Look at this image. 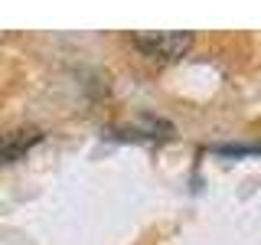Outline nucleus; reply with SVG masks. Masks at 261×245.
Listing matches in <instances>:
<instances>
[{"instance_id":"nucleus-2","label":"nucleus","mask_w":261,"mask_h":245,"mask_svg":"<svg viewBox=\"0 0 261 245\" xmlns=\"http://www.w3.org/2000/svg\"><path fill=\"white\" fill-rule=\"evenodd\" d=\"M239 151H255V154H261V147H239Z\"/></svg>"},{"instance_id":"nucleus-1","label":"nucleus","mask_w":261,"mask_h":245,"mask_svg":"<svg viewBox=\"0 0 261 245\" xmlns=\"http://www.w3.org/2000/svg\"><path fill=\"white\" fill-rule=\"evenodd\" d=\"M134 46L141 49L147 59H160V62H170V59H179L183 53H190L193 46V33H144V36H134Z\"/></svg>"}]
</instances>
